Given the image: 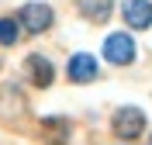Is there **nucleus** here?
Returning <instances> with one entry per match:
<instances>
[{
  "label": "nucleus",
  "instance_id": "f257e3e1",
  "mask_svg": "<svg viewBox=\"0 0 152 145\" xmlns=\"http://www.w3.org/2000/svg\"><path fill=\"white\" fill-rule=\"evenodd\" d=\"M142 128H145V114L138 111V107H121V111L114 114V135H121L124 142L138 138Z\"/></svg>",
  "mask_w": 152,
  "mask_h": 145
},
{
  "label": "nucleus",
  "instance_id": "7ed1b4c3",
  "mask_svg": "<svg viewBox=\"0 0 152 145\" xmlns=\"http://www.w3.org/2000/svg\"><path fill=\"white\" fill-rule=\"evenodd\" d=\"M21 24H24L31 35L48 31L52 28V7H48V4H24V7H21Z\"/></svg>",
  "mask_w": 152,
  "mask_h": 145
},
{
  "label": "nucleus",
  "instance_id": "20e7f679",
  "mask_svg": "<svg viewBox=\"0 0 152 145\" xmlns=\"http://www.w3.org/2000/svg\"><path fill=\"white\" fill-rule=\"evenodd\" d=\"M69 79H73V83H90V79H97V59L86 55V52L73 55L69 59Z\"/></svg>",
  "mask_w": 152,
  "mask_h": 145
},
{
  "label": "nucleus",
  "instance_id": "0eeeda50",
  "mask_svg": "<svg viewBox=\"0 0 152 145\" xmlns=\"http://www.w3.org/2000/svg\"><path fill=\"white\" fill-rule=\"evenodd\" d=\"M111 7H114V0H80V14L97 21V24L111 17Z\"/></svg>",
  "mask_w": 152,
  "mask_h": 145
},
{
  "label": "nucleus",
  "instance_id": "423d86ee",
  "mask_svg": "<svg viewBox=\"0 0 152 145\" xmlns=\"http://www.w3.org/2000/svg\"><path fill=\"white\" fill-rule=\"evenodd\" d=\"M24 66H28V76H31V83H35V87H48V83H52V62H48V59L31 55Z\"/></svg>",
  "mask_w": 152,
  "mask_h": 145
},
{
  "label": "nucleus",
  "instance_id": "39448f33",
  "mask_svg": "<svg viewBox=\"0 0 152 145\" xmlns=\"http://www.w3.org/2000/svg\"><path fill=\"white\" fill-rule=\"evenodd\" d=\"M124 21L132 28H149L152 24V4L149 0H128L124 4Z\"/></svg>",
  "mask_w": 152,
  "mask_h": 145
},
{
  "label": "nucleus",
  "instance_id": "f03ea898",
  "mask_svg": "<svg viewBox=\"0 0 152 145\" xmlns=\"http://www.w3.org/2000/svg\"><path fill=\"white\" fill-rule=\"evenodd\" d=\"M104 59L107 62H114V66H128L135 59V42L124 35V31H118V35H111V38L104 42Z\"/></svg>",
  "mask_w": 152,
  "mask_h": 145
},
{
  "label": "nucleus",
  "instance_id": "6e6552de",
  "mask_svg": "<svg viewBox=\"0 0 152 145\" xmlns=\"http://www.w3.org/2000/svg\"><path fill=\"white\" fill-rule=\"evenodd\" d=\"M14 42H18V21L4 17L0 21V45H14Z\"/></svg>",
  "mask_w": 152,
  "mask_h": 145
}]
</instances>
